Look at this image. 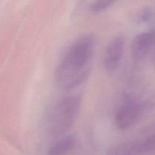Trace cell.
<instances>
[{
    "instance_id": "1",
    "label": "cell",
    "mask_w": 155,
    "mask_h": 155,
    "mask_svg": "<svg viewBox=\"0 0 155 155\" xmlns=\"http://www.w3.org/2000/svg\"><path fill=\"white\" fill-rule=\"evenodd\" d=\"M95 40L91 35L81 36L69 45L59 62L56 80L59 87L72 89L88 76L92 64Z\"/></svg>"
},
{
    "instance_id": "2",
    "label": "cell",
    "mask_w": 155,
    "mask_h": 155,
    "mask_svg": "<svg viewBox=\"0 0 155 155\" xmlns=\"http://www.w3.org/2000/svg\"><path fill=\"white\" fill-rule=\"evenodd\" d=\"M80 106L81 99L77 95H69L59 100L49 115L50 133L55 136L67 133L77 119Z\"/></svg>"
},
{
    "instance_id": "3",
    "label": "cell",
    "mask_w": 155,
    "mask_h": 155,
    "mask_svg": "<svg viewBox=\"0 0 155 155\" xmlns=\"http://www.w3.org/2000/svg\"><path fill=\"white\" fill-rule=\"evenodd\" d=\"M141 104L135 99L128 98L117 109L115 123L119 130H127L138 121L141 114Z\"/></svg>"
},
{
    "instance_id": "4",
    "label": "cell",
    "mask_w": 155,
    "mask_h": 155,
    "mask_svg": "<svg viewBox=\"0 0 155 155\" xmlns=\"http://www.w3.org/2000/svg\"><path fill=\"white\" fill-rule=\"evenodd\" d=\"M125 39L122 36L114 37L105 50L103 65L109 72L115 71L119 65L124 52Z\"/></svg>"
},
{
    "instance_id": "5",
    "label": "cell",
    "mask_w": 155,
    "mask_h": 155,
    "mask_svg": "<svg viewBox=\"0 0 155 155\" xmlns=\"http://www.w3.org/2000/svg\"><path fill=\"white\" fill-rule=\"evenodd\" d=\"M153 42V35L150 32L138 34L132 44V55L134 60L141 61L148 53Z\"/></svg>"
},
{
    "instance_id": "6",
    "label": "cell",
    "mask_w": 155,
    "mask_h": 155,
    "mask_svg": "<svg viewBox=\"0 0 155 155\" xmlns=\"http://www.w3.org/2000/svg\"><path fill=\"white\" fill-rule=\"evenodd\" d=\"M107 155H151L143 140L123 142L112 147Z\"/></svg>"
},
{
    "instance_id": "7",
    "label": "cell",
    "mask_w": 155,
    "mask_h": 155,
    "mask_svg": "<svg viewBox=\"0 0 155 155\" xmlns=\"http://www.w3.org/2000/svg\"><path fill=\"white\" fill-rule=\"evenodd\" d=\"M75 145L76 139L74 136H65L52 145L48 155H67L74 149Z\"/></svg>"
},
{
    "instance_id": "8",
    "label": "cell",
    "mask_w": 155,
    "mask_h": 155,
    "mask_svg": "<svg viewBox=\"0 0 155 155\" xmlns=\"http://www.w3.org/2000/svg\"><path fill=\"white\" fill-rule=\"evenodd\" d=\"M113 2L110 1H98L95 2L94 4L92 5L91 8L92 10L94 12H100V11L104 10L107 7H109L110 5H112Z\"/></svg>"
}]
</instances>
